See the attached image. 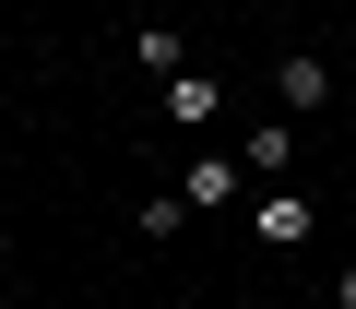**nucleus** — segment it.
<instances>
[{
    "instance_id": "nucleus-1",
    "label": "nucleus",
    "mask_w": 356,
    "mask_h": 309,
    "mask_svg": "<svg viewBox=\"0 0 356 309\" xmlns=\"http://www.w3.org/2000/svg\"><path fill=\"white\" fill-rule=\"evenodd\" d=\"M238 167H250V154H191V167H178V203H191V214H226L238 203Z\"/></svg>"
},
{
    "instance_id": "nucleus-2",
    "label": "nucleus",
    "mask_w": 356,
    "mask_h": 309,
    "mask_svg": "<svg viewBox=\"0 0 356 309\" xmlns=\"http://www.w3.org/2000/svg\"><path fill=\"white\" fill-rule=\"evenodd\" d=\"M273 95H285V119H321L332 107V60H273Z\"/></svg>"
},
{
    "instance_id": "nucleus-3",
    "label": "nucleus",
    "mask_w": 356,
    "mask_h": 309,
    "mask_svg": "<svg viewBox=\"0 0 356 309\" xmlns=\"http://www.w3.org/2000/svg\"><path fill=\"white\" fill-rule=\"evenodd\" d=\"M214 107H226V84H214V72H178V84H166V119H178V131H202Z\"/></svg>"
},
{
    "instance_id": "nucleus-4",
    "label": "nucleus",
    "mask_w": 356,
    "mask_h": 309,
    "mask_svg": "<svg viewBox=\"0 0 356 309\" xmlns=\"http://www.w3.org/2000/svg\"><path fill=\"white\" fill-rule=\"evenodd\" d=\"M250 167H261V179L297 167V119H261V131H250Z\"/></svg>"
},
{
    "instance_id": "nucleus-5",
    "label": "nucleus",
    "mask_w": 356,
    "mask_h": 309,
    "mask_svg": "<svg viewBox=\"0 0 356 309\" xmlns=\"http://www.w3.org/2000/svg\"><path fill=\"white\" fill-rule=\"evenodd\" d=\"M143 72H154V84H178V72H191V48H178V24H143Z\"/></svg>"
},
{
    "instance_id": "nucleus-6",
    "label": "nucleus",
    "mask_w": 356,
    "mask_h": 309,
    "mask_svg": "<svg viewBox=\"0 0 356 309\" xmlns=\"http://www.w3.org/2000/svg\"><path fill=\"white\" fill-rule=\"evenodd\" d=\"M261 238H273V250H297V238H309V203H297V191H273V203H261Z\"/></svg>"
},
{
    "instance_id": "nucleus-7",
    "label": "nucleus",
    "mask_w": 356,
    "mask_h": 309,
    "mask_svg": "<svg viewBox=\"0 0 356 309\" xmlns=\"http://www.w3.org/2000/svg\"><path fill=\"white\" fill-rule=\"evenodd\" d=\"M332 309H356V262H344V274H332Z\"/></svg>"
}]
</instances>
